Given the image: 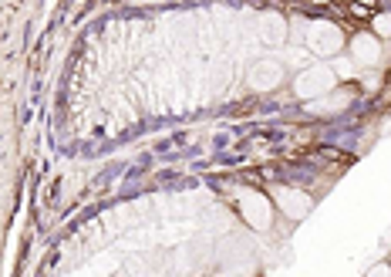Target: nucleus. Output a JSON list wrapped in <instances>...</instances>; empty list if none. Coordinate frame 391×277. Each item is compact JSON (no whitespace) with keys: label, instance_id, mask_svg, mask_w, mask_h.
Segmentation results:
<instances>
[{"label":"nucleus","instance_id":"obj_2","mask_svg":"<svg viewBox=\"0 0 391 277\" xmlns=\"http://www.w3.org/2000/svg\"><path fill=\"white\" fill-rule=\"evenodd\" d=\"M311 41H314V47L320 54H334V51L341 47V34H337V28H331V24H317L314 31H311Z\"/></svg>","mask_w":391,"mask_h":277},{"label":"nucleus","instance_id":"obj_4","mask_svg":"<svg viewBox=\"0 0 391 277\" xmlns=\"http://www.w3.org/2000/svg\"><path fill=\"white\" fill-rule=\"evenodd\" d=\"M277 203H280V210H284L287 216L307 213V196H301V193H287V189H280V193H277Z\"/></svg>","mask_w":391,"mask_h":277},{"label":"nucleus","instance_id":"obj_7","mask_svg":"<svg viewBox=\"0 0 391 277\" xmlns=\"http://www.w3.org/2000/svg\"><path fill=\"white\" fill-rule=\"evenodd\" d=\"M368 277H391V271L388 267H385V264H381V267H375V271H371V274Z\"/></svg>","mask_w":391,"mask_h":277},{"label":"nucleus","instance_id":"obj_3","mask_svg":"<svg viewBox=\"0 0 391 277\" xmlns=\"http://www.w3.org/2000/svg\"><path fill=\"white\" fill-rule=\"evenodd\" d=\"M354 58L361 64H375L378 58H381V45H378L371 34H358V37H354Z\"/></svg>","mask_w":391,"mask_h":277},{"label":"nucleus","instance_id":"obj_1","mask_svg":"<svg viewBox=\"0 0 391 277\" xmlns=\"http://www.w3.org/2000/svg\"><path fill=\"white\" fill-rule=\"evenodd\" d=\"M334 85L331 71H324V68H314V71H303L301 78H297V92L303 95V98H317L320 92H327Z\"/></svg>","mask_w":391,"mask_h":277},{"label":"nucleus","instance_id":"obj_6","mask_svg":"<svg viewBox=\"0 0 391 277\" xmlns=\"http://www.w3.org/2000/svg\"><path fill=\"white\" fill-rule=\"evenodd\" d=\"M378 34H388V37H391V17L388 14L378 17Z\"/></svg>","mask_w":391,"mask_h":277},{"label":"nucleus","instance_id":"obj_5","mask_svg":"<svg viewBox=\"0 0 391 277\" xmlns=\"http://www.w3.org/2000/svg\"><path fill=\"white\" fill-rule=\"evenodd\" d=\"M280 81V64H273V61H260L256 64V71H253V85L256 88H273Z\"/></svg>","mask_w":391,"mask_h":277}]
</instances>
